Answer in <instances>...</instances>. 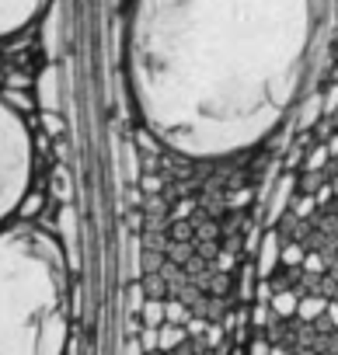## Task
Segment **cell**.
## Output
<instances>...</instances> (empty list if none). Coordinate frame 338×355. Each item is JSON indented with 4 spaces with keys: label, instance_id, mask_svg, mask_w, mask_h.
<instances>
[{
    "label": "cell",
    "instance_id": "cell-1",
    "mask_svg": "<svg viewBox=\"0 0 338 355\" xmlns=\"http://www.w3.org/2000/svg\"><path fill=\"white\" fill-rule=\"evenodd\" d=\"M321 0H133L126 73L146 129L217 160L262 143L300 101Z\"/></svg>",
    "mask_w": 338,
    "mask_h": 355
},
{
    "label": "cell",
    "instance_id": "cell-2",
    "mask_svg": "<svg viewBox=\"0 0 338 355\" xmlns=\"http://www.w3.org/2000/svg\"><path fill=\"white\" fill-rule=\"evenodd\" d=\"M67 268L42 230H0V355H63Z\"/></svg>",
    "mask_w": 338,
    "mask_h": 355
},
{
    "label": "cell",
    "instance_id": "cell-3",
    "mask_svg": "<svg viewBox=\"0 0 338 355\" xmlns=\"http://www.w3.org/2000/svg\"><path fill=\"white\" fill-rule=\"evenodd\" d=\"M32 185V132L28 122L0 98V230L25 202Z\"/></svg>",
    "mask_w": 338,
    "mask_h": 355
},
{
    "label": "cell",
    "instance_id": "cell-4",
    "mask_svg": "<svg viewBox=\"0 0 338 355\" xmlns=\"http://www.w3.org/2000/svg\"><path fill=\"white\" fill-rule=\"evenodd\" d=\"M46 8V0H0V39L18 35Z\"/></svg>",
    "mask_w": 338,
    "mask_h": 355
}]
</instances>
